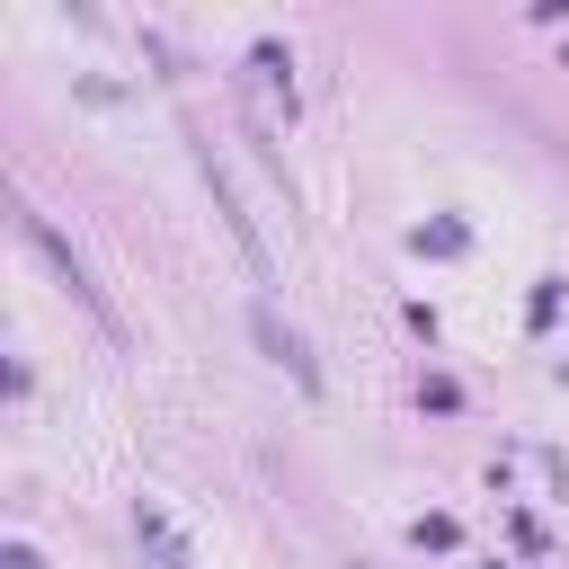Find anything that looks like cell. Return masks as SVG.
Instances as JSON below:
<instances>
[{"label": "cell", "instance_id": "obj_4", "mask_svg": "<svg viewBox=\"0 0 569 569\" xmlns=\"http://www.w3.org/2000/svg\"><path fill=\"white\" fill-rule=\"evenodd\" d=\"M347 569H373V560H347Z\"/></svg>", "mask_w": 569, "mask_h": 569}, {"label": "cell", "instance_id": "obj_2", "mask_svg": "<svg viewBox=\"0 0 569 569\" xmlns=\"http://www.w3.org/2000/svg\"><path fill=\"white\" fill-rule=\"evenodd\" d=\"M249 329H258V347H267V356H276V365H284V373H293V382H302V391H311V382H320V365H311V347H302V329H284V320H276V311H267V302H258V311H249Z\"/></svg>", "mask_w": 569, "mask_h": 569}, {"label": "cell", "instance_id": "obj_1", "mask_svg": "<svg viewBox=\"0 0 569 569\" xmlns=\"http://www.w3.org/2000/svg\"><path fill=\"white\" fill-rule=\"evenodd\" d=\"M18 240H27V249H36V258H44V267H53V276H62V284H71L80 302H89V320H98L107 338H124V320H116V311H107V293L89 284V267H80V249H71V240H62V231H53V222H44L36 204H18Z\"/></svg>", "mask_w": 569, "mask_h": 569}, {"label": "cell", "instance_id": "obj_3", "mask_svg": "<svg viewBox=\"0 0 569 569\" xmlns=\"http://www.w3.org/2000/svg\"><path fill=\"white\" fill-rule=\"evenodd\" d=\"M9 569H44V560H36V551H27V542H18V551H9Z\"/></svg>", "mask_w": 569, "mask_h": 569}]
</instances>
